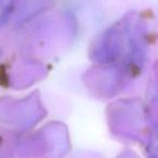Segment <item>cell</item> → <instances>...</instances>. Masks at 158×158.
I'll list each match as a JSON object with an SVG mask.
<instances>
[{
    "label": "cell",
    "mask_w": 158,
    "mask_h": 158,
    "mask_svg": "<svg viewBox=\"0 0 158 158\" xmlns=\"http://www.w3.org/2000/svg\"><path fill=\"white\" fill-rule=\"evenodd\" d=\"M155 73H156V78H157V82H158V62L155 64Z\"/></svg>",
    "instance_id": "cell-4"
},
{
    "label": "cell",
    "mask_w": 158,
    "mask_h": 158,
    "mask_svg": "<svg viewBox=\"0 0 158 158\" xmlns=\"http://www.w3.org/2000/svg\"><path fill=\"white\" fill-rule=\"evenodd\" d=\"M89 80L95 90L101 91L102 94H113L123 86L125 75L120 67H104L89 76Z\"/></svg>",
    "instance_id": "cell-2"
},
{
    "label": "cell",
    "mask_w": 158,
    "mask_h": 158,
    "mask_svg": "<svg viewBox=\"0 0 158 158\" xmlns=\"http://www.w3.org/2000/svg\"><path fill=\"white\" fill-rule=\"evenodd\" d=\"M143 29L135 18H125L104 31L91 49V57L108 64L125 56L129 64L140 63L143 55Z\"/></svg>",
    "instance_id": "cell-1"
},
{
    "label": "cell",
    "mask_w": 158,
    "mask_h": 158,
    "mask_svg": "<svg viewBox=\"0 0 158 158\" xmlns=\"http://www.w3.org/2000/svg\"><path fill=\"white\" fill-rule=\"evenodd\" d=\"M13 3L14 0H0V25H3L8 21Z\"/></svg>",
    "instance_id": "cell-3"
}]
</instances>
